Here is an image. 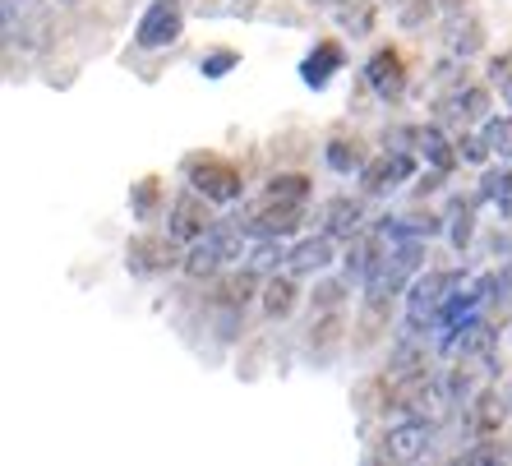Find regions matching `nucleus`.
Here are the masks:
<instances>
[{"label": "nucleus", "instance_id": "nucleus-1", "mask_svg": "<svg viewBox=\"0 0 512 466\" xmlns=\"http://www.w3.org/2000/svg\"><path fill=\"white\" fill-rule=\"evenodd\" d=\"M231 259H240V222H217L203 240H194L185 250V273L190 277H217Z\"/></svg>", "mask_w": 512, "mask_h": 466}, {"label": "nucleus", "instance_id": "nucleus-2", "mask_svg": "<svg viewBox=\"0 0 512 466\" xmlns=\"http://www.w3.org/2000/svg\"><path fill=\"white\" fill-rule=\"evenodd\" d=\"M429 439H434V425L420 416L402 420V425H388L379 448H374V466H416L425 457Z\"/></svg>", "mask_w": 512, "mask_h": 466}, {"label": "nucleus", "instance_id": "nucleus-3", "mask_svg": "<svg viewBox=\"0 0 512 466\" xmlns=\"http://www.w3.org/2000/svg\"><path fill=\"white\" fill-rule=\"evenodd\" d=\"M190 190H199L208 204H236L240 190H245V180L231 162L222 157H194L190 162Z\"/></svg>", "mask_w": 512, "mask_h": 466}, {"label": "nucleus", "instance_id": "nucleus-4", "mask_svg": "<svg viewBox=\"0 0 512 466\" xmlns=\"http://www.w3.org/2000/svg\"><path fill=\"white\" fill-rule=\"evenodd\" d=\"M457 282H462L457 268H434V273L420 277L416 287H411V296H406V319H411V328H420L425 319L443 314V305H448V296H453Z\"/></svg>", "mask_w": 512, "mask_h": 466}, {"label": "nucleus", "instance_id": "nucleus-5", "mask_svg": "<svg viewBox=\"0 0 512 466\" xmlns=\"http://www.w3.org/2000/svg\"><path fill=\"white\" fill-rule=\"evenodd\" d=\"M180 28H185V10H180V0H153L148 10H143L139 28H134V42H139L143 51H162L171 47L180 37Z\"/></svg>", "mask_w": 512, "mask_h": 466}, {"label": "nucleus", "instance_id": "nucleus-6", "mask_svg": "<svg viewBox=\"0 0 512 466\" xmlns=\"http://www.w3.org/2000/svg\"><path fill=\"white\" fill-rule=\"evenodd\" d=\"M213 227L217 222H213L208 199H203L199 190H185L176 204H171V213H167V236L176 240V245H194V240H203Z\"/></svg>", "mask_w": 512, "mask_h": 466}, {"label": "nucleus", "instance_id": "nucleus-7", "mask_svg": "<svg viewBox=\"0 0 512 466\" xmlns=\"http://www.w3.org/2000/svg\"><path fill=\"white\" fill-rule=\"evenodd\" d=\"M300 222H305V204H282V199H268V194H263V204L240 222V231H254L259 240H282V236H291Z\"/></svg>", "mask_w": 512, "mask_h": 466}, {"label": "nucleus", "instance_id": "nucleus-8", "mask_svg": "<svg viewBox=\"0 0 512 466\" xmlns=\"http://www.w3.org/2000/svg\"><path fill=\"white\" fill-rule=\"evenodd\" d=\"M365 84H370L383 102H397V97L406 93V60H402V51L397 47L374 51L370 65H365Z\"/></svg>", "mask_w": 512, "mask_h": 466}, {"label": "nucleus", "instance_id": "nucleus-9", "mask_svg": "<svg viewBox=\"0 0 512 466\" xmlns=\"http://www.w3.org/2000/svg\"><path fill=\"white\" fill-rule=\"evenodd\" d=\"M125 263H130L139 277H153V273H167V268H176V240L171 236H139L130 240V250H125Z\"/></svg>", "mask_w": 512, "mask_h": 466}, {"label": "nucleus", "instance_id": "nucleus-10", "mask_svg": "<svg viewBox=\"0 0 512 466\" xmlns=\"http://www.w3.org/2000/svg\"><path fill=\"white\" fill-rule=\"evenodd\" d=\"M383 259H388V250H383L379 231H360L356 240H346V277L370 282V277L383 268Z\"/></svg>", "mask_w": 512, "mask_h": 466}, {"label": "nucleus", "instance_id": "nucleus-11", "mask_svg": "<svg viewBox=\"0 0 512 466\" xmlns=\"http://www.w3.org/2000/svg\"><path fill=\"white\" fill-rule=\"evenodd\" d=\"M411 171H416V162L406 153H383V157H370V162H365L360 185L370 194H383V190H393V185H402V180H411Z\"/></svg>", "mask_w": 512, "mask_h": 466}, {"label": "nucleus", "instance_id": "nucleus-12", "mask_svg": "<svg viewBox=\"0 0 512 466\" xmlns=\"http://www.w3.org/2000/svg\"><path fill=\"white\" fill-rule=\"evenodd\" d=\"M5 37H10V42H28V47L42 42V14H37V0H5Z\"/></svg>", "mask_w": 512, "mask_h": 466}, {"label": "nucleus", "instance_id": "nucleus-13", "mask_svg": "<svg viewBox=\"0 0 512 466\" xmlns=\"http://www.w3.org/2000/svg\"><path fill=\"white\" fill-rule=\"evenodd\" d=\"M323 268H333V240L328 236H310L300 240L296 250H286V273H323Z\"/></svg>", "mask_w": 512, "mask_h": 466}, {"label": "nucleus", "instance_id": "nucleus-14", "mask_svg": "<svg viewBox=\"0 0 512 466\" xmlns=\"http://www.w3.org/2000/svg\"><path fill=\"white\" fill-rule=\"evenodd\" d=\"M439 111H443V120H489V93L485 88H457V93H448L439 102Z\"/></svg>", "mask_w": 512, "mask_h": 466}, {"label": "nucleus", "instance_id": "nucleus-15", "mask_svg": "<svg viewBox=\"0 0 512 466\" xmlns=\"http://www.w3.org/2000/svg\"><path fill=\"white\" fill-rule=\"evenodd\" d=\"M342 60L346 56H342V47H337V42H319V47L305 56V65H300V79H305L310 88H328V79L342 70Z\"/></svg>", "mask_w": 512, "mask_h": 466}, {"label": "nucleus", "instance_id": "nucleus-16", "mask_svg": "<svg viewBox=\"0 0 512 466\" xmlns=\"http://www.w3.org/2000/svg\"><path fill=\"white\" fill-rule=\"evenodd\" d=\"M416 148L425 153V162L439 171V176H443V171H453L457 157H462V153H457V144L439 130V125H425V130H416Z\"/></svg>", "mask_w": 512, "mask_h": 466}, {"label": "nucleus", "instance_id": "nucleus-17", "mask_svg": "<svg viewBox=\"0 0 512 466\" xmlns=\"http://www.w3.org/2000/svg\"><path fill=\"white\" fill-rule=\"evenodd\" d=\"M323 217H328V236L356 240L360 231H365V204H360V199H346V194H337Z\"/></svg>", "mask_w": 512, "mask_h": 466}, {"label": "nucleus", "instance_id": "nucleus-18", "mask_svg": "<svg viewBox=\"0 0 512 466\" xmlns=\"http://www.w3.org/2000/svg\"><path fill=\"white\" fill-rule=\"evenodd\" d=\"M300 305V287H296V273H282V277H268L263 287V314L268 319H286V314Z\"/></svg>", "mask_w": 512, "mask_h": 466}, {"label": "nucleus", "instance_id": "nucleus-19", "mask_svg": "<svg viewBox=\"0 0 512 466\" xmlns=\"http://www.w3.org/2000/svg\"><path fill=\"white\" fill-rule=\"evenodd\" d=\"M503 425V402L499 393H476L471 397V411H466V430L480 434V439H489V434H499Z\"/></svg>", "mask_w": 512, "mask_h": 466}, {"label": "nucleus", "instance_id": "nucleus-20", "mask_svg": "<svg viewBox=\"0 0 512 466\" xmlns=\"http://www.w3.org/2000/svg\"><path fill=\"white\" fill-rule=\"evenodd\" d=\"M480 47H485V28H480L471 14H462V19L448 24V51H453V56L466 60V56H476Z\"/></svg>", "mask_w": 512, "mask_h": 466}, {"label": "nucleus", "instance_id": "nucleus-21", "mask_svg": "<svg viewBox=\"0 0 512 466\" xmlns=\"http://www.w3.org/2000/svg\"><path fill=\"white\" fill-rule=\"evenodd\" d=\"M328 167L337 171V176H351V171H365V162H370V157H365V144H356V139H333V144H328Z\"/></svg>", "mask_w": 512, "mask_h": 466}, {"label": "nucleus", "instance_id": "nucleus-22", "mask_svg": "<svg viewBox=\"0 0 512 466\" xmlns=\"http://www.w3.org/2000/svg\"><path fill=\"white\" fill-rule=\"evenodd\" d=\"M480 139H485V148L499 157V162H508V157H512V116L480 120Z\"/></svg>", "mask_w": 512, "mask_h": 466}, {"label": "nucleus", "instance_id": "nucleus-23", "mask_svg": "<svg viewBox=\"0 0 512 466\" xmlns=\"http://www.w3.org/2000/svg\"><path fill=\"white\" fill-rule=\"evenodd\" d=\"M268 199H282V204H310V176H296V171L273 176L268 180Z\"/></svg>", "mask_w": 512, "mask_h": 466}, {"label": "nucleus", "instance_id": "nucleus-24", "mask_svg": "<svg viewBox=\"0 0 512 466\" xmlns=\"http://www.w3.org/2000/svg\"><path fill=\"white\" fill-rule=\"evenodd\" d=\"M254 287H259V273H254V268H240V273H231L227 282H222L217 296L227 300V305H245V300L254 296Z\"/></svg>", "mask_w": 512, "mask_h": 466}, {"label": "nucleus", "instance_id": "nucleus-25", "mask_svg": "<svg viewBox=\"0 0 512 466\" xmlns=\"http://www.w3.org/2000/svg\"><path fill=\"white\" fill-rule=\"evenodd\" d=\"M448 466H503V448L499 443H471V448L457 453Z\"/></svg>", "mask_w": 512, "mask_h": 466}, {"label": "nucleus", "instance_id": "nucleus-26", "mask_svg": "<svg viewBox=\"0 0 512 466\" xmlns=\"http://www.w3.org/2000/svg\"><path fill=\"white\" fill-rule=\"evenodd\" d=\"M157 194H162V180L157 176H143L139 185H134V199H130V208L139 217H153V208H157Z\"/></svg>", "mask_w": 512, "mask_h": 466}, {"label": "nucleus", "instance_id": "nucleus-27", "mask_svg": "<svg viewBox=\"0 0 512 466\" xmlns=\"http://www.w3.org/2000/svg\"><path fill=\"white\" fill-rule=\"evenodd\" d=\"M489 84L499 88V97L512 107V51H503V56L489 60Z\"/></svg>", "mask_w": 512, "mask_h": 466}, {"label": "nucleus", "instance_id": "nucleus-28", "mask_svg": "<svg viewBox=\"0 0 512 466\" xmlns=\"http://www.w3.org/2000/svg\"><path fill=\"white\" fill-rule=\"evenodd\" d=\"M393 10H397V19H402L406 28H420L429 14H434V0H397Z\"/></svg>", "mask_w": 512, "mask_h": 466}, {"label": "nucleus", "instance_id": "nucleus-29", "mask_svg": "<svg viewBox=\"0 0 512 466\" xmlns=\"http://www.w3.org/2000/svg\"><path fill=\"white\" fill-rule=\"evenodd\" d=\"M480 190H485V199H512V167L485 171V180H480Z\"/></svg>", "mask_w": 512, "mask_h": 466}, {"label": "nucleus", "instance_id": "nucleus-30", "mask_svg": "<svg viewBox=\"0 0 512 466\" xmlns=\"http://www.w3.org/2000/svg\"><path fill=\"white\" fill-rule=\"evenodd\" d=\"M277 259H286L282 245H277V240H259V245H254L250 268H254V273H268V268H277Z\"/></svg>", "mask_w": 512, "mask_h": 466}, {"label": "nucleus", "instance_id": "nucleus-31", "mask_svg": "<svg viewBox=\"0 0 512 466\" xmlns=\"http://www.w3.org/2000/svg\"><path fill=\"white\" fill-rule=\"evenodd\" d=\"M236 51H213V56H203L199 60V70H203V79H222L227 70H236Z\"/></svg>", "mask_w": 512, "mask_h": 466}, {"label": "nucleus", "instance_id": "nucleus-32", "mask_svg": "<svg viewBox=\"0 0 512 466\" xmlns=\"http://www.w3.org/2000/svg\"><path fill=\"white\" fill-rule=\"evenodd\" d=\"M471 222H476V217H471V208L457 204L453 208V227H448V231H453V245H457V250H466V245H471Z\"/></svg>", "mask_w": 512, "mask_h": 466}, {"label": "nucleus", "instance_id": "nucleus-33", "mask_svg": "<svg viewBox=\"0 0 512 466\" xmlns=\"http://www.w3.org/2000/svg\"><path fill=\"white\" fill-rule=\"evenodd\" d=\"M457 153H462L466 162H476V167H480V162H489V157H494V153H489V148H485V139H466V134H462V139H457Z\"/></svg>", "mask_w": 512, "mask_h": 466}, {"label": "nucleus", "instance_id": "nucleus-34", "mask_svg": "<svg viewBox=\"0 0 512 466\" xmlns=\"http://www.w3.org/2000/svg\"><path fill=\"white\" fill-rule=\"evenodd\" d=\"M319 5H328V10H342L346 0H319Z\"/></svg>", "mask_w": 512, "mask_h": 466}, {"label": "nucleus", "instance_id": "nucleus-35", "mask_svg": "<svg viewBox=\"0 0 512 466\" xmlns=\"http://www.w3.org/2000/svg\"><path fill=\"white\" fill-rule=\"evenodd\" d=\"M56 5H79V0H56Z\"/></svg>", "mask_w": 512, "mask_h": 466}]
</instances>
